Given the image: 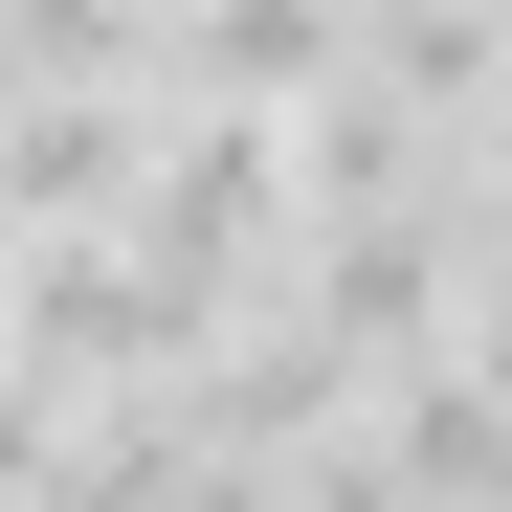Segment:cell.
<instances>
[{
	"instance_id": "6da1fadb",
	"label": "cell",
	"mask_w": 512,
	"mask_h": 512,
	"mask_svg": "<svg viewBox=\"0 0 512 512\" xmlns=\"http://www.w3.org/2000/svg\"><path fill=\"white\" fill-rule=\"evenodd\" d=\"M134 268L156 290H179L201 334L245 312V290H268V245H312V179H290V112H179V134H156V179H134Z\"/></svg>"
},
{
	"instance_id": "7a4b0ae2",
	"label": "cell",
	"mask_w": 512,
	"mask_h": 512,
	"mask_svg": "<svg viewBox=\"0 0 512 512\" xmlns=\"http://www.w3.org/2000/svg\"><path fill=\"white\" fill-rule=\"evenodd\" d=\"M156 179V90H23L0 112V245H112Z\"/></svg>"
},
{
	"instance_id": "3957f363",
	"label": "cell",
	"mask_w": 512,
	"mask_h": 512,
	"mask_svg": "<svg viewBox=\"0 0 512 512\" xmlns=\"http://www.w3.org/2000/svg\"><path fill=\"white\" fill-rule=\"evenodd\" d=\"M357 67V0H179L156 23V90L179 112H312Z\"/></svg>"
},
{
	"instance_id": "277c9868",
	"label": "cell",
	"mask_w": 512,
	"mask_h": 512,
	"mask_svg": "<svg viewBox=\"0 0 512 512\" xmlns=\"http://www.w3.org/2000/svg\"><path fill=\"white\" fill-rule=\"evenodd\" d=\"M379 446H401V490H423V512H512V401H490L468 357L379 379Z\"/></svg>"
},
{
	"instance_id": "5b68a950",
	"label": "cell",
	"mask_w": 512,
	"mask_h": 512,
	"mask_svg": "<svg viewBox=\"0 0 512 512\" xmlns=\"http://www.w3.org/2000/svg\"><path fill=\"white\" fill-rule=\"evenodd\" d=\"M45 512H201V423L179 401H90L67 468H45Z\"/></svg>"
},
{
	"instance_id": "8992f818",
	"label": "cell",
	"mask_w": 512,
	"mask_h": 512,
	"mask_svg": "<svg viewBox=\"0 0 512 512\" xmlns=\"http://www.w3.org/2000/svg\"><path fill=\"white\" fill-rule=\"evenodd\" d=\"M67 423H90V401H67L45 357H0V512H45V468H67Z\"/></svg>"
}]
</instances>
